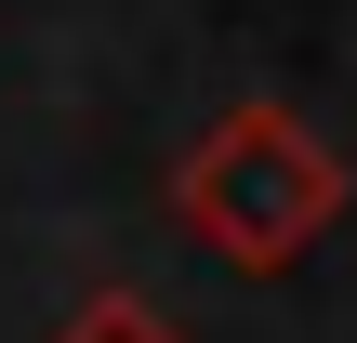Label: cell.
<instances>
[{"mask_svg": "<svg viewBox=\"0 0 357 343\" xmlns=\"http://www.w3.org/2000/svg\"><path fill=\"white\" fill-rule=\"evenodd\" d=\"M172 212H185V238H212L225 264L278 278V264H305V251L344 225V159H331L291 106H225V119L185 145Z\"/></svg>", "mask_w": 357, "mask_h": 343, "instance_id": "obj_1", "label": "cell"}, {"mask_svg": "<svg viewBox=\"0 0 357 343\" xmlns=\"http://www.w3.org/2000/svg\"><path fill=\"white\" fill-rule=\"evenodd\" d=\"M53 343H185V330H172L146 291H79V304L53 317Z\"/></svg>", "mask_w": 357, "mask_h": 343, "instance_id": "obj_2", "label": "cell"}]
</instances>
